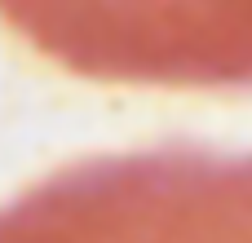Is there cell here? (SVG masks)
I'll return each instance as SVG.
<instances>
[{
  "label": "cell",
  "mask_w": 252,
  "mask_h": 243,
  "mask_svg": "<svg viewBox=\"0 0 252 243\" xmlns=\"http://www.w3.org/2000/svg\"><path fill=\"white\" fill-rule=\"evenodd\" d=\"M0 243H252V155L84 159L0 208Z\"/></svg>",
  "instance_id": "cell-1"
},
{
  "label": "cell",
  "mask_w": 252,
  "mask_h": 243,
  "mask_svg": "<svg viewBox=\"0 0 252 243\" xmlns=\"http://www.w3.org/2000/svg\"><path fill=\"white\" fill-rule=\"evenodd\" d=\"M58 66L155 89H252V0H0Z\"/></svg>",
  "instance_id": "cell-2"
}]
</instances>
